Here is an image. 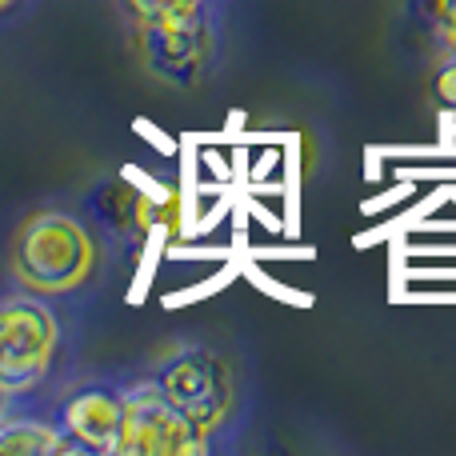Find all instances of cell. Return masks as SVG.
Segmentation results:
<instances>
[{
    "label": "cell",
    "mask_w": 456,
    "mask_h": 456,
    "mask_svg": "<svg viewBox=\"0 0 456 456\" xmlns=\"http://www.w3.org/2000/svg\"><path fill=\"white\" fill-rule=\"evenodd\" d=\"M88 268H93V240L72 216L40 213L16 236V273L37 292L77 289Z\"/></svg>",
    "instance_id": "obj_1"
},
{
    "label": "cell",
    "mask_w": 456,
    "mask_h": 456,
    "mask_svg": "<svg viewBox=\"0 0 456 456\" xmlns=\"http://www.w3.org/2000/svg\"><path fill=\"white\" fill-rule=\"evenodd\" d=\"M120 433L112 444V456H197L208 452V433L197 428L184 412H176L152 380L120 393Z\"/></svg>",
    "instance_id": "obj_2"
},
{
    "label": "cell",
    "mask_w": 456,
    "mask_h": 456,
    "mask_svg": "<svg viewBox=\"0 0 456 456\" xmlns=\"http://www.w3.org/2000/svg\"><path fill=\"white\" fill-rule=\"evenodd\" d=\"M149 380L176 412H184L205 433L221 428L232 409V372L208 348H176L157 364Z\"/></svg>",
    "instance_id": "obj_3"
},
{
    "label": "cell",
    "mask_w": 456,
    "mask_h": 456,
    "mask_svg": "<svg viewBox=\"0 0 456 456\" xmlns=\"http://www.w3.org/2000/svg\"><path fill=\"white\" fill-rule=\"evenodd\" d=\"M56 316L40 300L0 305V393L20 396L37 388L53 369Z\"/></svg>",
    "instance_id": "obj_4"
},
{
    "label": "cell",
    "mask_w": 456,
    "mask_h": 456,
    "mask_svg": "<svg viewBox=\"0 0 456 456\" xmlns=\"http://www.w3.org/2000/svg\"><path fill=\"white\" fill-rule=\"evenodd\" d=\"M141 61L160 80H192L208 56V12L205 4L181 8V12L136 20Z\"/></svg>",
    "instance_id": "obj_5"
},
{
    "label": "cell",
    "mask_w": 456,
    "mask_h": 456,
    "mask_svg": "<svg viewBox=\"0 0 456 456\" xmlns=\"http://www.w3.org/2000/svg\"><path fill=\"white\" fill-rule=\"evenodd\" d=\"M120 412H125V401H120L117 388L88 385V388H77L61 404L56 428L69 441V452H109L112 456V444H117V433H120Z\"/></svg>",
    "instance_id": "obj_6"
},
{
    "label": "cell",
    "mask_w": 456,
    "mask_h": 456,
    "mask_svg": "<svg viewBox=\"0 0 456 456\" xmlns=\"http://www.w3.org/2000/svg\"><path fill=\"white\" fill-rule=\"evenodd\" d=\"M93 213L101 216L104 228L128 236V240L141 248L144 236L157 228V213H152V200L144 192H136L128 181H104L93 192Z\"/></svg>",
    "instance_id": "obj_7"
},
{
    "label": "cell",
    "mask_w": 456,
    "mask_h": 456,
    "mask_svg": "<svg viewBox=\"0 0 456 456\" xmlns=\"http://www.w3.org/2000/svg\"><path fill=\"white\" fill-rule=\"evenodd\" d=\"M69 452V441L56 425L37 417H0V456H53Z\"/></svg>",
    "instance_id": "obj_8"
},
{
    "label": "cell",
    "mask_w": 456,
    "mask_h": 456,
    "mask_svg": "<svg viewBox=\"0 0 456 456\" xmlns=\"http://www.w3.org/2000/svg\"><path fill=\"white\" fill-rule=\"evenodd\" d=\"M420 8H425L428 24H433L452 48L456 45V0H420Z\"/></svg>",
    "instance_id": "obj_9"
},
{
    "label": "cell",
    "mask_w": 456,
    "mask_h": 456,
    "mask_svg": "<svg viewBox=\"0 0 456 456\" xmlns=\"http://www.w3.org/2000/svg\"><path fill=\"white\" fill-rule=\"evenodd\" d=\"M125 4L136 20H157V16L181 12V8H197V4H205V0H125Z\"/></svg>",
    "instance_id": "obj_10"
},
{
    "label": "cell",
    "mask_w": 456,
    "mask_h": 456,
    "mask_svg": "<svg viewBox=\"0 0 456 456\" xmlns=\"http://www.w3.org/2000/svg\"><path fill=\"white\" fill-rule=\"evenodd\" d=\"M433 93H436V101H441L444 109H452V112H456V56H452V53L444 56L441 69H436Z\"/></svg>",
    "instance_id": "obj_11"
},
{
    "label": "cell",
    "mask_w": 456,
    "mask_h": 456,
    "mask_svg": "<svg viewBox=\"0 0 456 456\" xmlns=\"http://www.w3.org/2000/svg\"><path fill=\"white\" fill-rule=\"evenodd\" d=\"M8 4H12V0H0V8H8Z\"/></svg>",
    "instance_id": "obj_12"
},
{
    "label": "cell",
    "mask_w": 456,
    "mask_h": 456,
    "mask_svg": "<svg viewBox=\"0 0 456 456\" xmlns=\"http://www.w3.org/2000/svg\"><path fill=\"white\" fill-rule=\"evenodd\" d=\"M452 56H456V45H452Z\"/></svg>",
    "instance_id": "obj_13"
},
{
    "label": "cell",
    "mask_w": 456,
    "mask_h": 456,
    "mask_svg": "<svg viewBox=\"0 0 456 456\" xmlns=\"http://www.w3.org/2000/svg\"><path fill=\"white\" fill-rule=\"evenodd\" d=\"M0 401H4V393H0Z\"/></svg>",
    "instance_id": "obj_14"
}]
</instances>
